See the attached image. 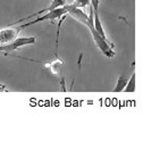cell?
Wrapping results in <instances>:
<instances>
[{
	"label": "cell",
	"instance_id": "obj_9",
	"mask_svg": "<svg viewBox=\"0 0 151 159\" xmlns=\"http://www.w3.org/2000/svg\"><path fill=\"white\" fill-rule=\"evenodd\" d=\"M125 92H134L135 91V72L133 70V73H132L131 77L128 80L127 84L125 86L124 89Z\"/></svg>",
	"mask_w": 151,
	"mask_h": 159
},
{
	"label": "cell",
	"instance_id": "obj_7",
	"mask_svg": "<svg viewBox=\"0 0 151 159\" xmlns=\"http://www.w3.org/2000/svg\"><path fill=\"white\" fill-rule=\"evenodd\" d=\"M66 5H71L76 8H84V7L91 5V0H66Z\"/></svg>",
	"mask_w": 151,
	"mask_h": 159
},
{
	"label": "cell",
	"instance_id": "obj_8",
	"mask_svg": "<svg viewBox=\"0 0 151 159\" xmlns=\"http://www.w3.org/2000/svg\"><path fill=\"white\" fill-rule=\"evenodd\" d=\"M93 20H94L95 30L98 31V33L100 34L102 38L107 39V37H106V34H105V30H103V27H102V25H101V20H100V16H99V14L93 13Z\"/></svg>",
	"mask_w": 151,
	"mask_h": 159
},
{
	"label": "cell",
	"instance_id": "obj_2",
	"mask_svg": "<svg viewBox=\"0 0 151 159\" xmlns=\"http://www.w3.org/2000/svg\"><path fill=\"white\" fill-rule=\"evenodd\" d=\"M26 27V24H22V25L15 27H13V25H9L7 27L0 29V46L8 44V43L15 41L18 38V34Z\"/></svg>",
	"mask_w": 151,
	"mask_h": 159
},
{
	"label": "cell",
	"instance_id": "obj_5",
	"mask_svg": "<svg viewBox=\"0 0 151 159\" xmlns=\"http://www.w3.org/2000/svg\"><path fill=\"white\" fill-rule=\"evenodd\" d=\"M62 65H64V61L60 58H55L50 64H44V66L48 67L53 75H59Z\"/></svg>",
	"mask_w": 151,
	"mask_h": 159
},
{
	"label": "cell",
	"instance_id": "obj_6",
	"mask_svg": "<svg viewBox=\"0 0 151 159\" xmlns=\"http://www.w3.org/2000/svg\"><path fill=\"white\" fill-rule=\"evenodd\" d=\"M132 73H133V72H132ZM132 73H131V75H132ZM131 75H128L127 72L121 73V75H119L118 80H117V84H116V88L114 89V92H121V91H124L125 86H126V84H127Z\"/></svg>",
	"mask_w": 151,
	"mask_h": 159
},
{
	"label": "cell",
	"instance_id": "obj_4",
	"mask_svg": "<svg viewBox=\"0 0 151 159\" xmlns=\"http://www.w3.org/2000/svg\"><path fill=\"white\" fill-rule=\"evenodd\" d=\"M36 42L35 37H27V38H17L15 41L8 43V44H3L0 46V52H9V51H15V50L20 49L22 47L30 46L34 44Z\"/></svg>",
	"mask_w": 151,
	"mask_h": 159
},
{
	"label": "cell",
	"instance_id": "obj_10",
	"mask_svg": "<svg viewBox=\"0 0 151 159\" xmlns=\"http://www.w3.org/2000/svg\"><path fill=\"white\" fill-rule=\"evenodd\" d=\"M99 5H100V0H91V7L93 8L94 14H99Z\"/></svg>",
	"mask_w": 151,
	"mask_h": 159
},
{
	"label": "cell",
	"instance_id": "obj_3",
	"mask_svg": "<svg viewBox=\"0 0 151 159\" xmlns=\"http://www.w3.org/2000/svg\"><path fill=\"white\" fill-rule=\"evenodd\" d=\"M67 15V9H66L65 6L59 7V8H56V9L51 10V11H48L44 15H40V16L35 17L33 20H30V22H27L26 26H31V25H34V24H38V23H41V22H46V20H49V22H53V20H59L60 17L65 16Z\"/></svg>",
	"mask_w": 151,
	"mask_h": 159
},
{
	"label": "cell",
	"instance_id": "obj_1",
	"mask_svg": "<svg viewBox=\"0 0 151 159\" xmlns=\"http://www.w3.org/2000/svg\"><path fill=\"white\" fill-rule=\"evenodd\" d=\"M66 9H67V15H69L71 17H73L74 20H76L77 22H80L81 24H83L84 26L88 27V30L90 31V33L92 35V39L95 42L97 47L99 48V50L101 51L106 57L108 58H112L115 56V51L112 49V44H110L108 41V39L102 38L100 34L98 33V31L95 30L94 27V20H93V8L90 7V16H88L81 8H76L73 7L71 5H65Z\"/></svg>",
	"mask_w": 151,
	"mask_h": 159
}]
</instances>
